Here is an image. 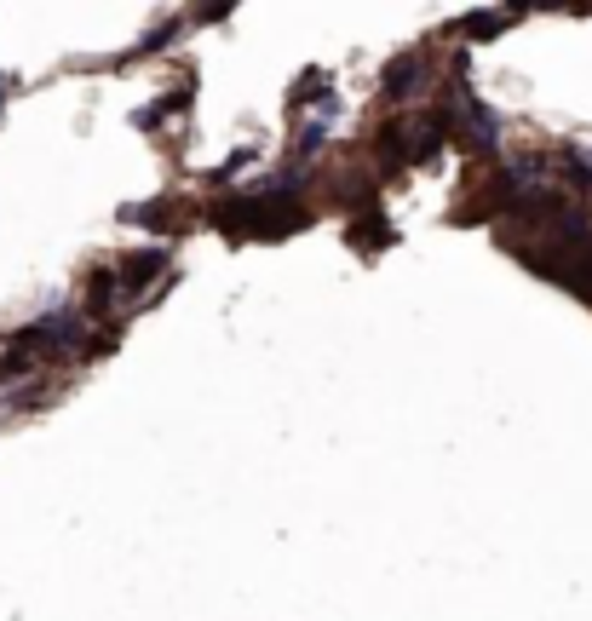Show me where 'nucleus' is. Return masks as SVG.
<instances>
[{
    "mask_svg": "<svg viewBox=\"0 0 592 621\" xmlns=\"http://www.w3.org/2000/svg\"><path fill=\"white\" fill-rule=\"evenodd\" d=\"M420 81H426V58H420V52H403V58L386 64L380 92H386V98H409V92H420Z\"/></svg>",
    "mask_w": 592,
    "mask_h": 621,
    "instance_id": "7ed1b4c3",
    "label": "nucleus"
},
{
    "mask_svg": "<svg viewBox=\"0 0 592 621\" xmlns=\"http://www.w3.org/2000/svg\"><path fill=\"white\" fill-rule=\"evenodd\" d=\"M322 81H328L322 69H305V81H299V87H294V104H311V98H334V92L322 87Z\"/></svg>",
    "mask_w": 592,
    "mask_h": 621,
    "instance_id": "0eeeda50",
    "label": "nucleus"
},
{
    "mask_svg": "<svg viewBox=\"0 0 592 621\" xmlns=\"http://www.w3.org/2000/svg\"><path fill=\"white\" fill-rule=\"evenodd\" d=\"M230 236H294L305 230V207L299 202H282V196H242L213 213Z\"/></svg>",
    "mask_w": 592,
    "mask_h": 621,
    "instance_id": "f257e3e1",
    "label": "nucleus"
},
{
    "mask_svg": "<svg viewBox=\"0 0 592 621\" xmlns=\"http://www.w3.org/2000/svg\"><path fill=\"white\" fill-rule=\"evenodd\" d=\"M460 144H466V150H495V144H501V115L495 110H483L478 98H466V104H460Z\"/></svg>",
    "mask_w": 592,
    "mask_h": 621,
    "instance_id": "f03ea898",
    "label": "nucleus"
},
{
    "mask_svg": "<svg viewBox=\"0 0 592 621\" xmlns=\"http://www.w3.org/2000/svg\"><path fill=\"white\" fill-rule=\"evenodd\" d=\"M0 98H6V87H0Z\"/></svg>",
    "mask_w": 592,
    "mask_h": 621,
    "instance_id": "1a4fd4ad",
    "label": "nucleus"
},
{
    "mask_svg": "<svg viewBox=\"0 0 592 621\" xmlns=\"http://www.w3.org/2000/svg\"><path fill=\"white\" fill-rule=\"evenodd\" d=\"M167 271V253H133V259H127V271H121V288H144V282H156V276Z\"/></svg>",
    "mask_w": 592,
    "mask_h": 621,
    "instance_id": "39448f33",
    "label": "nucleus"
},
{
    "mask_svg": "<svg viewBox=\"0 0 592 621\" xmlns=\"http://www.w3.org/2000/svg\"><path fill=\"white\" fill-rule=\"evenodd\" d=\"M391 242H397V230H391L380 213H363V219H357V230H351V248H357V253H368V248H391Z\"/></svg>",
    "mask_w": 592,
    "mask_h": 621,
    "instance_id": "20e7f679",
    "label": "nucleus"
},
{
    "mask_svg": "<svg viewBox=\"0 0 592 621\" xmlns=\"http://www.w3.org/2000/svg\"><path fill=\"white\" fill-rule=\"evenodd\" d=\"M460 29L466 35H495V29H506V12H478V18H466Z\"/></svg>",
    "mask_w": 592,
    "mask_h": 621,
    "instance_id": "6e6552de",
    "label": "nucleus"
},
{
    "mask_svg": "<svg viewBox=\"0 0 592 621\" xmlns=\"http://www.w3.org/2000/svg\"><path fill=\"white\" fill-rule=\"evenodd\" d=\"M115 288H121V271H98V276H92V288H87V305L98 311V317H104V305L115 299Z\"/></svg>",
    "mask_w": 592,
    "mask_h": 621,
    "instance_id": "423d86ee",
    "label": "nucleus"
}]
</instances>
